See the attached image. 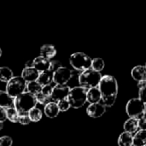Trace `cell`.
Segmentation results:
<instances>
[{"label": "cell", "instance_id": "obj_41", "mask_svg": "<svg viewBox=\"0 0 146 146\" xmlns=\"http://www.w3.org/2000/svg\"><path fill=\"white\" fill-rule=\"evenodd\" d=\"M144 146H146V144H145V145H144Z\"/></svg>", "mask_w": 146, "mask_h": 146}, {"label": "cell", "instance_id": "obj_39", "mask_svg": "<svg viewBox=\"0 0 146 146\" xmlns=\"http://www.w3.org/2000/svg\"><path fill=\"white\" fill-rule=\"evenodd\" d=\"M144 112H145V114H146V103H144Z\"/></svg>", "mask_w": 146, "mask_h": 146}, {"label": "cell", "instance_id": "obj_29", "mask_svg": "<svg viewBox=\"0 0 146 146\" xmlns=\"http://www.w3.org/2000/svg\"><path fill=\"white\" fill-rule=\"evenodd\" d=\"M12 143V138L9 136H3L0 137V146H11Z\"/></svg>", "mask_w": 146, "mask_h": 146}, {"label": "cell", "instance_id": "obj_10", "mask_svg": "<svg viewBox=\"0 0 146 146\" xmlns=\"http://www.w3.org/2000/svg\"><path fill=\"white\" fill-rule=\"evenodd\" d=\"M87 114L91 117V118H94V119H96V118H100L102 117L105 112H106V107L102 104L101 102H98V103H93V104H90L88 108H87Z\"/></svg>", "mask_w": 146, "mask_h": 146}, {"label": "cell", "instance_id": "obj_12", "mask_svg": "<svg viewBox=\"0 0 146 146\" xmlns=\"http://www.w3.org/2000/svg\"><path fill=\"white\" fill-rule=\"evenodd\" d=\"M32 67L36 69L39 72L45 71L50 67V61L43 57H37L32 60Z\"/></svg>", "mask_w": 146, "mask_h": 146}, {"label": "cell", "instance_id": "obj_9", "mask_svg": "<svg viewBox=\"0 0 146 146\" xmlns=\"http://www.w3.org/2000/svg\"><path fill=\"white\" fill-rule=\"evenodd\" d=\"M70 88L69 86L57 84L52 89V93L51 96L52 100L56 101V102H59V101L66 99L69 93H70Z\"/></svg>", "mask_w": 146, "mask_h": 146}, {"label": "cell", "instance_id": "obj_19", "mask_svg": "<svg viewBox=\"0 0 146 146\" xmlns=\"http://www.w3.org/2000/svg\"><path fill=\"white\" fill-rule=\"evenodd\" d=\"M132 144L133 146H144L146 144V130H140L135 133Z\"/></svg>", "mask_w": 146, "mask_h": 146}, {"label": "cell", "instance_id": "obj_26", "mask_svg": "<svg viewBox=\"0 0 146 146\" xmlns=\"http://www.w3.org/2000/svg\"><path fill=\"white\" fill-rule=\"evenodd\" d=\"M6 116H7V119L13 122V123H16V122H18V117H19V114L17 113V111L15 109V108H6Z\"/></svg>", "mask_w": 146, "mask_h": 146}, {"label": "cell", "instance_id": "obj_33", "mask_svg": "<svg viewBox=\"0 0 146 146\" xmlns=\"http://www.w3.org/2000/svg\"><path fill=\"white\" fill-rule=\"evenodd\" d=\"M61 64L59 61H57V60H54V61H52L50 62V67H49V70H52L53 72L55 70H57L59 67H61Z\"/></svg>", "mask_w": 146, "mask_h": 146}, {"label": "cell", "instance_id": "obj_1", "mask_svg": "<svg viewBox=\"0 0 146 146\" xmlns=\"http://www.w3.org/2000/svg\"><path fill=\"white\" fill-rule=\"evenodd\" d=\"M98 89L102 94V104L105 107H112L115 103L118 95L119 87L116 78L111 75L102 76Z\"/></svg>", "mask_w": 146, "mask_h": 146}, {"label": "cell", "instance_id": "obj_36", "mask_svg": "<svg viewBox=\"0 0 146 146\" xmlns=\"http://www.w3.org/2000/svg\"><path fill=\"white\" fill-rule=\"evenodd\" d=\"M137 87H138V89H140V88H143V87H146V81H141V82H138V84H137Z\"/></svg>", "mask_w": 146, "mask_h": 146}, {"label": "cell", "instance_id": "obj_21", "mask_svg": "<svg viewBox=\"0 0 146 146\" xmlns=\"http://www.w3.org/2000/svg\"><path fill=\"white\" fill-rule=\"evenodd\" d=\"M137 129H138L137 119L130 118L124 124V130H125V131H126L128 133H131V134L135 133L137 131Z\"/></svg>", "mask_w": 146, "mask_h": 146}, {"label": "cell", "instance_id": "obj_6", "mask_svg": "<svg viewBox=\"0 0 146 146\" xmlns=\"http://www.w3.org/2000/svg\"><path fill=\"white\" fill-rule=\"evenodd\" d=\"M126 113L131 119H139L145 116L144 103L142 102L138 98H131L128 101L125 107Z\"/></svg>", "mask_w": 146, "mask_h": 146}, {"label": "cell", "instance_id": "obj_37", "mask_svg": "<svg viewBox=\"0 0 146 146\" xmlns=\"http://www.w3.org/2000/svg\"><path fill=\"white\" fill-rule=\"evenodd\" d=\"M3 127H4V123L3 122H0V130L3 129Z\"/></svg>", "mask_w": 146, "mask_h": 146}, {"label": "cell", "instance_id": "obj_22", "mask_svg": "<svg viewBox=\"0 0 146 146\" xmlns=\"http://www.w3.org/2000/svg\"><path fill=\"white\" fill-rule=\"evenodd\" d=\"M13 77V72L9 67H0V81L8 83Z\"/></svg>", "mask_w": 146, "mask_h": 146}, {"label": "cell", "instance_id": "obj_18", "mask_svg": "<svg viewBox=\"0 0 146 146\" xmlns=\"http://www.w3.org/2000/svg\"><path fill=\"white\" fill-rule=\"evenodd\" d=\"M57 54V50L52 45H44L40 48V57H43L46 59L52 58Z\"/></svg>", "mask_w": 146, "mask_h": 146}, {"label": "cell", "instance_id": "obj_2", "mask_svg": "<svg viewBox=\"0 0 146 146\" xmlns=\"http://www.w3.org/2000/svg\"><path fill=\"white\" fill-rule=\"evenodd\" d=\"M37 103L36 96L29 92H23L14 99L15 109L19 115L28 114L32 108L36 107Z\"/></svg>", "mask_w": 146, "mask_h": 146}, {"label": "cell", "instance_id": "obj_28", "mask_svg": "<svg viewBox=\"0 0 146 146\" xmlns=\"http://www.w3.org/2000/svg\"><path fill=\"white\" fill-rule=\"evenodd\" d=\"M58 109H59V112H66L69 110V108H70V103L68 102L67 99H64V100H62V101H59L58 102Z\"/></svg>", "mask_w": 146, "mask_h": 146}, {"label": "cell", "instance_id": "obj_5", "mask_svg": "<svg viewBox=\"0 0 146 146\" xmlns=\"http://www.w3.org/2000/svg\"><path fill=\"white\" fill-rule=\"evenodd\" d=\"M92 59L84 52H75L70 57V64L75 70L84 71L90 69Z\"/></svg>", "mask_w": 146, "mask_h": 146}, {"label": "cell", "instance_id": "obj_8", "mask_svg": "<svg viewBox=\"0 0 146 146\" xmlns=\"http://www.w3.org/2000/svg\"><path fill=\"white\" fill-rule=\"evenodd\" d=\"M72 77V72L67 67L61 66L53 73V81L59 85L67 84Z\"/></svg>", "mask_w": 146, "mask_h": 146}, {"label": "cell", "instance_id": "obj_16", "mask_svg": "<svg viewBox=\"0 0 146 146\" xmlns=\"http://www.w3.org/2000/svg\"><path fill=\"white\" fill-rule=\"evenodd\" d=\"M14 105V98L11 97L6 91L0 90V107L1 108H12Z\"/></svg>", "mask_w": 146, "mask_h": 146}, {"label": "cell", "instance_id": "obj_35", "mask_svg": "<svg viewBox=\"0 0 146 146\" xmlns=\"http://www.w3.org/2000/svg\"><path fill=\"white\" fill-rule=\"evenodd\" d=\"M7 119L6 116V108L0 107V122H5Z\"/></svg>", "mask_w": 146, "mask_h": 146}, {"label": "cell", "instance_id": "obj_20", "mask_svg": "<svg viewBox=\"0 0 146 146\" xmlns=\"http://www.w3.org/2000/svg\"><path fill=\"white\" fill-rule=\"evenodd\" d=\"M132 139H133L132 134L124 131L119 137L118 144H119V146H132L133 145Z\"/></svg>", "mask_w": 146, "mask_h": 146}, {"label": "cell", "instance_id": "obj_14", "mask_svg": "<svg viewBox=\"0 0 146 146\" xmlns=\"http://www.w3.org/2000/svg\"><path fill=\"white\" fill-rule=\"evenodd\" d=\"M86 99H87V102H89L90 104L100 102V101L102 100V94H101L98 87L89 89L87 90Z\"/></svg>", "mask_w": 146, "mask_h": 146}, {"label": "cell", "instance_id": "obj_34", "mask_svg": "<svg viewBox=\"0 0 146 146\" xmlns=\"http://www.w3.org/2000/svg\"><path fill=\"white\" fill-rule=\"evenodd\" d=\"M137 122H138V128H140V130H146V117L145 116L137 119Z\"/></svg>", "mask_w": 146, "mask_h": 146}, {"label": "cell", "instance_id": "obj_42", "mask_svg": "<svg viewBox=\"0 0 146 146\" xmlns=\"http://www.w3.org/2000/svg\"><path fill=\"white\" fill-rule=\"evenodd\" d=\"M132 146H133V145H132Z\"/></svg>", "mask_w": 146, "mask_h": 146}, {"label": "cell", "instance_id": "obj_7", "mask_svg": "<svg viewBox=\"0 0 146 146\" xmlns=\"http://www.w3.org/2000/svg\"><path fill=\"white\" fill-rule=\"evenodd\" d=\"M27 83L20 76L13 77L6 85V92L13 98L23 94L26 90Z\"/></svg>", "mask_w": 146, "mask_h": 146}, {"label": "cell", "instance_id": "obj_4", "mask_svg": "<svg viewBox=\"0 0 146 146\" xmlns=\"http://www.w3.org/2000/svg\"><path fill=\"white\" fill-rule=\"evenodd\" d=\"M87 89L83 87H74L70 89V93L67 96V100L70 103V106L74 108H79L84 105L87 102L86 99Z\"/></svg>", "mask_w": 146, "mask_h": 146}, {"label": "cell", "instance_id": "obj_3", "mask_svg": "<svg viewBox=\"0 0 146 146\" xmlns=\"http://www.w3.org/2000/svg\"><path fill=\"white\" fill-rule=\"evenodd\" d=\"M101 73L96 71L92 69L86 70L83 71L78 78L80 87L84 89H91L95 87H98L99 83L102 79Z\"/></svg>", "mask_w": 146, "mask_h": 146}, {"label": "cell", "instance_id": "obj_17", "mask_svg": "<svg viewBox=\"0 0 146 146\" xmlns=\"http://www.w3.org/2000/svg\"><path fill=\"white\" fill-rule=\"evenodd\" d=\"M44 112H45V114L48 118H51V119L56 118L59 113V109H58V104L54 102H49L48 104H46L45 106Z\"/></svg>", "mask_w": 146, "mask_h": 146}, {"label": "cell", "instance_id": "obj_13", "mask_svg": "<svg viewBox=\"0 0 146 146\" xmlns=\"http://www.w3.org/2000/svg\"><path fill=\"white\" fill-rule=\"evenodd\" d=\"M131 77L137 82L146 81V67L143 65H137L131 70Z\"/></svg>", "mask_w": 146, "mask_h": 146}, {"label": "cell", "instance_id": "obj_31", "mask_svg": "<svg viewBox=\"0 0 146 146\" xmlns=\"http://www.w3.org/2000/svg\"><path fill=\"white\" fill-rule=\"evenodd\" d=\"M138 99L143 102L146 103V87L143 88H140L139 91H138Z\"/></svg>", "mask_w": 146, "mask_h": 146}, {"label": "cell", "instance_id": "obj_11", "mask_svg": "<svg viewBox=\"0 0 146 146\" xmlns=\"http://www.w3.org/2000/svg\"><path fill=\"white\" fill-rule=\"evenodd\" d=\"M40 75V72L34 67H25L22 72V78L26 81V83L37 81Z\"/></svg>", "mask_w": 146, "mask_h": 146}, {"label": "cell", "instance_id": "obj_15", "mask_svg": "<svg viewBox=\"0 0 146 146\" xmlns=\"http://www.w3.org/2000/svg\"><path fill=\"white\" fill-rule=\"evenodd\" d=\"M53 73L54 72L49 69L45 70V71L40 72V75H39V78L37 79V82L41 86L50 84L53 81Z\"/></svg>", "mask_w": 146, "mask_h": 146}, {"label": "cell", "instance_id": "obj_30", "mask_svg": "<svg viewBox=\"0 0 146 146\" xmlns=\"http://www.w3.org/2000/svg\"><path fill=\"white\" fill-rule=\"evenodd\" d=\"M18 122L21 124V125H29L31 120L29 117L28 114H23V115H19L18 117Z\"/></svg>", "mask_w": 146, "mask_h": 146}, {"label": "cell", "instance_id": "obj_23", "mask_svg": "<svg viewBox=\"0 0 146 146\" xmlns=\"http://www.w3.org/2000/svg\"><path fill=\"white\" fill-rule=\"evenodd\" d=\"M26 90H27V92L30 93V94H33L35 96L38 95L39 93L41 92V90H42V86L37 82V81H35V82H30V83H28L27 85H26Z\"/></svg>", "mask_w": 146, "mask_h": 146}, {"label": "cell", "instance_id": "obj_32", "mask_svg": "<svg viewBox=\"0 0 146 146\" xmlns=\"http://www.w3.org/2000/svg\"><path fill=\"white\" fill-rule=\"evenodd\" d=\"M52 89H53V88H52L50 84L42 86L41 93H42L43 95L47 96H52Z\"/></svg>", "mask_w": 146, "mask_h": 146}, {"label": "cell", "instance_id": "obj_25", "mask_svg": "<svg viewBox=\"0 0 146 146\" xmlns=\"http://www.w3.org/2000/svg\"><path fill=\"white\" fill-rule=\"evenodd\" d=\"M104 66H105V63H104V60L102 58H96L92 59V63H91L92 70L100 72L104 69Z\"/></svg>", "mask_w": 146, "mask_h": 146}, {"label": "cell", "instance_id": "obj_38", "mask_svg": "<svg viewBox=\"0 0 146 146\" xmlns=\"http://www.w3.org/2000/svg\"><path fill=\"white\" fill-rule=\"evenodd\" d=\"M1 56H2V49L0 47V58H1Z\"/></svg>", "mask_w": 146, "mask_h": 146}, {"label": "cell", "instance_id": "obj_24", "mask_svg": "<svg viewBox=\"0 0 146 146\" xmlns=\"http://www.w3.org/2000/svg\"><path fill=\"white\" fill-rule=\"evenodd\" d=\"M28 115H29V119H30L31 121L38 122V121H40V120L41 119V118H42V111H41L40 108H38L35 107V108H32V109L29 112Z\"/></svg>", "mask_w": 146, "mask_h": 146}, {"label": "cell", "instance_id": "obj_40", "mask_svg": "<svg viewBox=\"0 0 146 146\" xmlns=\"http://www.w3.org/2000/svg\"><path fill=\"white\" fill-rule=\"evenodd\" d=\"M145 67H146V64H145Z\"/></svg>", "mask_w": 146, "mask_h": 146}, {"label": "cell", "instance_id": "obj_27", "mask_svg": "<svg viewBox=\"0 0 146 146\" xmlns=\"http://www.w3.org/2000/svg\"><path fill=\"white\" fill-rule=\"evenodd\" d=\"M36 100H37V102H39L40 104L46 106V104H48L49 102H51L52 97L51 96H47L46 95H43L40 92L38 95H36Z\"/></svg>", "mask_w": 146, "mask_h": 146}]
</instances>
